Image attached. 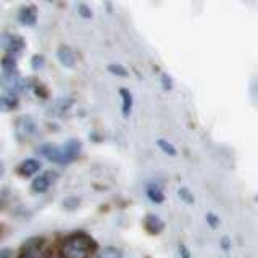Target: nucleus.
Segmentation results:
<instances>
[{"label":"nucleus","mask_w":258,"mask_h":258,"mask_svg":"<svg viewBox=\"0 0 258 258\" xmlns=\"http://www.w3.org/2000/svg\"><path fill=\"white\" fill-rule=\"evenodd\" d=\"M97 242L87 232L78 231L64 236L58 244V258H91Z\"/></svg>","instance_id":"obj_1"},{"label":"nucleus","mask_w":258,"mask_h":258,"mask_svg":"<svg viewBox=\"0 0 258 258\" xmlns=\"http://www.w3.org/2000/svg\"><path fill=\"white\" fill-rule=\"evenodd\" d=\"M83 145L79 139H68L63 145H52V144H42L37 147V153H40L45 160L55 165H68L71 161H75Z\"/></svg>","instance_id":"obj_2"},{"label":"nucleus","mask_w":258,"mask_h":258,"mask_svg":"<svg viewBox=\"0 0 258 258\" xmlns=\"http://www.w3.org/2000/svg\"><path fill=\"white\" fill-rule=\"evenodd\" d=\"M0 87L7 91V94H12V95H18L20 92H26L31 89V81L21 78V75L16 71H10V73H5L2 71L0 75Z\"/></svg>","instance_id":"obj_3"},{"label":"nucleus","mask_w":258,"mask_h":258,"mask_svg":"<svg viewBox=\"0 0 258 258\" xmlns=\"http://www.w3.org/2000/svg\"><path fill=\"white\" fill-rule=\"evenodd\" d=\"M50 253L44 245L42 237H32L28 239L20 248V253L16 258H48Z\"/></svg>","instance_id":"obj_4"},{"label":"nucleus","mask_w":258,"mask_h":258,"mask_svg":"<svg viewBox=\"0 0 258 258\" xmlns=\"http://www.w3.org/2000/svg\"><path fill=\"white\" fill-rule=\"evenodd\" d=\"M37 133V123L36 119L29 115H21L15 119V137L20 142L29 141Z\"/></svg>","instance_id":"obj_5"},{"label":"nucleus","mask_w":258,"mask_h":258,"mask_svg":"<svg viewBox=\"0 0 258 258\" xmlns=\"http://www.w3.org/2000/svg\"><path fill=\"white\" fill-rule=\"evenodd\" d=\"M4 47H5L7 55H12L15 58H18L24 48H26V42H24V39L18 34H7L4 40Z\"/></svg>","instance_id":"obj_6"},{"label":"nucleus","mask_w":258,"mask_h":258,"mask_svg":"<svg viewBox=\"0 0 258 258\" xmlns=\"http://www.w3.org/2000/svg\"><path fill=\"white\" fill-rule=\"evenodd\" d=\"M53 177H56V173H52V171L34 176V179L31 181V190L36 192V194L47 192L48 187H50L52 182H53Z\"/></svg>","instance_id":"obj_7"},{"label":"nucleus","mask_w":258,"mask_h":258,"mask_svg":"<svg viewBox=\"0 0 258 258\" xmlns=\"http://www.w3.org/2000/svg\"><path fill=\"white\" fill-rule=\"evenodd\" d=\"M40 169H42V163L37 158H26L18 165V173L23 177L37 176L40 173Z\"/></svg>","instance_id":"obj_8"},{"label":"nucleus","mask_w":258,"mask_h":258,"mask_svg":"<svg viewBox=\"0 0 258 258\" xmlns=\"http://www.w3.org/2000/svg\"><path fill=\"white\" fill-rule=\"evenodd\" d=\"M56 58H58L60 64L64 68H75V64H76V53L68 45L58 47V50H56Z\"/></svg>","instance_id":"obj_9"},{"label":"nucleus","mask_w":258,"mask_h":258,"mask_svg":"<svg viewBox=\"0 0 258 258\" xmlns=\"http://www.w3.org/2000/svg\"><path fill=\"white\" fill-rule=\"evenodd\" d=\"M18 21L23 26H36L37 23V8L34 5H26L18 12Z\"/></svg>","instance_id":"obj_10"},{"label":"nucleus","mask_w":258,"mask_h":258,"mask_svg":"<svg viewBox=\"0 0 258 258\" xmlns=\"http://www.w3.org/2000/svg\"><path fill=\"white\" fill-rule=\"evenodd\" d=\"M144 228L145 231H147L149 234H160L161 231L165 229V223L161 221V218L158 215H147L144 220Z\"/></svg>","instance_id":"obj_11"},{"label":"nucleus","mask_w":258,"mask_h":258,"mask_svg":"<svg viewBox=\"0 0 258 258\" xmlns=\"http://www.w3.org/2000/svg\"><path fill=\"white\" fill-rule=\"evenodd\" d=\"M119 97H121V111H123V116L124 118H129L133 111V103H134V99H133V94L131 91H127L126 87H121L119 89Z\"/></svg>","instance_id":"obj_12"},{"label":"nucleus","mask_w":258,"mask_h":258,"mask_svg":"<svg viewBox=\"0 0 258 258\" xmlns=\"http://www.w3.org/2000/svg\"><path fill=\"white\" fill-rule=\"evenodd\" d=\"M18 108V97L12 94L0 95V113H10Z\"/></svg>","instance_id":"obj_13"},{"label":"nucleus","mask_w":258,"mask_h":258,"mask_svg":"<svg viewBox=\"0 0 258 258\" xmlns=\"http://www.w3.org/2000/svg\"><path fill=\"white\" fill-rule=\"evenodd\" d=\"M145 194H147V197H149V200L152 202V204H161V202L165 200L163 190H161V187L155 182H152V184L147 185V190H145Z\"/></svg>","instance_id":"obj_14"},{"label":"nucleus","mask_w":258,"mask_h":258,"mask_svg":"<svg viewBox=\"0 0 258 258\" xmlns=\"http://www.w3.org/2000/svg\"><path fill=\"white\" fill-rule=\"evenodd\" d=\"M94 258H123V252L116 247H103L95 253Z\"/></svg>","instance_id":"obj_15"},{"label":"nucleus","mask_w":258,"mask_h":258,"mask_svg":"<svg viewBox=\"0 0 258 258\" xmlns=\"http://www.w3.org/2000/svg\"><path fill=\"white\" fill-rule=\"evenodd\" d=\"M157 145H158V149L165 153V155H169V157H176L177 155V150H176V147L171 142H168L165 139H158Z\"/></svg>","instance_id":"obj_16"},{"label":"nucleus","mask_w":258,"mask_h":258,"mask_svg":"<svg viewBox=\"0 0 258 258\" xmlns=\"http://www.w3.org/2000/svg\"><path fill=\"white\" fill-rule=\"evenodd\" d=\"M16 61H18V58H15V56L12 55H4L2 58V70L5 73H10V71H16Z\"/></svg>","instance_id":"obj_17"},{"label":"nucleus","mask_w":258,"mask_h":258,"mask_svg":"<svg viewBox=\"0 0 258 258\" xmlns=\"http://www.w3.org/2000/svg\"><path fill=\"white\" fill-rule=\"evenodd\" d=\"M107 70H108V73H111V75L116 76V78H126L129 75L127 70L123 67V64H118V63H110Z\"/></svg>","instance_id":"obj_18"},{"label":"nucleus","mask_w":258,"mask_h":258,"mask_svg":"<svg viewBox=\"0 0 258 258\" xmlns=\"http://www.w3.org/2000/svg\"><path fill=\"white\" fill-rule=\"evenodd\" d=\"M44 64H45V56L44 55L37 53V55H34L31 58V68H32V71H40V70L44 68Z\"/></svg>","instance_id":"obj_19"},{"label":"nucleus","mask_w":258,"mask_h":258,"mask_svg":"<svg viewBox=\"0 0 258 258\" xmlns=\"http://www.w3.org/2000/svg\"><path fill=\"white\" fill-rule=\"evenodd\" d=\"M177 194H179V199L181 200H184L185 204H194L196 202V199H194V194L187 189V187H181L179 190H177Z\"/></svg>","instance_id":"obj_20"},{"label":"nucleus","mask_w":258,"mask_h":258,"mask_svg":"<svg viewBox=\"0 0 258 258\" xmlns=\"http://www.w3.org/2000/svg\"><path fill=\"white\" fill-rule=\"evenodd\" d=\"M78 13H79V16H83V18H92V10H91V7H87L86 4L78 5Z\"/></svg>","instance_id":"obj_21"},{"label":"nucleus","mask_w":258,"mask_h":258,"mask_svg":"<svg viewBox=\"0 0 258 258\" xmlns=\"http://www.w3.org/2000/svg\"><path fill=\"white\" fill-rule=\"evenodd\" d=\"M207 223L210 224V228L216 229L220 226V218H218L215 213H207Z\"/></svg>","instance_id":"obj_22"},{"label":"nucleus","mask_w":258,"mask_h":258,"mask_svg":"<svg viewBox=\"0 0 258 258\" xmlns=\"http://www.w3.org/2000/svg\"><path fill=\"white\" fill-rule=\"evenodd\" d=\"M161 84H163L165 91H171L173 83H171V78H169L168 75H161Z\"/></svg>","instance_id":"obj_23"},{"label":"nucleus","mask_w":258,"mask_h":258,"mask_svg":"<svg viewBox=\"0 0 258 258\" xmlns=\"http://www.w3.org/2000/svg\"><path fill=\"white\" fill-rule=\"evenodd\" d=\"M179 255H181V258H190V252H189V248L185 247L184 244H179Z\"/></svg>","instance_id":"obj_24"},{"label":"nucleus","mask_w":258,"mask_h":258,"mask_svg":"<svg viewBox=\"0 0 258 258\" xmlns=\"http://www.w3.org/2000/svg\"><path fill=\"white\" fill-rule=\"evenodd\" d=\"M221 247H223V250H226V252H228V250L231 248V239L224 236V237L221 239Z\"/></svg>","instance_id":"obj_25"},{"label":"nucleus","mask_w":258,"mask_h":258,"mask_svg":"<svg viewBox=\"0 0 258 258\" xmlns=\"http://www.w3.org/2000/svg\"><path fill=\"white\" fill-rule=\"evenodd\" d=\"M0 174H2V161H0Z\"/></svg>","instance_id":"obj_26"}]
</instances>
